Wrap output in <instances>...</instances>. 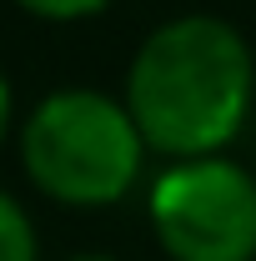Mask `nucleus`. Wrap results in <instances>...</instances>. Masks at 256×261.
I'll return each mask as SVG.
<instances>
[{
    "mask_svg": "<svg viewBox=\"0 0 256 261\" xmlns=\"http://www.w3.org/2000/svg\"><path fill=\"white\" fill-rule=\"evenodd\" d=\"M5 130H10V81L0 70V141H5Z\"/></svg>",
    "mask_w": 256,
    "mask_h": 261,
    "instance_id": "423d86ee",
    "label": "nucleus"
},
{
    "mask_svg": "<svg viewBox=\"0 0 256 261\" xmlns=\"http://www.w3.org/2000/svg\"><path fill=\"white\" fill-rule=\"evenodd\" d=\"M70 261H116V256H70Z\"/></svg>",
    "mask_w": 256,
    "mask_h": 261,
    "instance_id": "0eeeda50",
    "label": "nucleus"
},
{
    "mask_svg": "<svg viewBox=\"0 0 256 261\" xmlns=\"http://www.w3.org/2000/svg\"><path fill=\"white\" fill-rule=\"evenodd\" d=\"M15 5H25L40 20H81V15H96L106 0H15Z\"/></svg>",
    "mask_w": 256,
    "mask_h": 261,
    "instance_id": "39448f33",
    "label": "nucleus"
},
{
    "mask_svg": "<svg viewBox=\"0 0 256 261\" xmlns=\"http://www.w3.org/2000/svg\"><path fill=\"white\" fill-rule=\"evenodd\" d=\"M0 261H35V226L10 191H0Z\"/></svg>",
    "mask_w": 256,
    "mask_h": 261,
    "instance_id": "20e7f679",
    "label": "nucleus"
},
{
    "mask_svg": "<svg viewBox=\"0 0 256 261\" xmlns=\"http://www.w3.org/2000/svg\"><path fill=\"white\" fill-rule=\"evenodd\" d=\"M256 65L221 15H176L141 40L126 70V111L141 141L176 161L216 156L251 111Z\"/></svg>",
    "mask_w": 256,
    "mask_h": 261,
    "instance_id": "f257e3e1",
    "label": "nucleus"
},
{
    "mask_svg": "<svg viewBox=\"0 0 256 261\" xmlns=\"http://www.w3.org/2000/svg\"><path fill=\"white\" fill-rule=\"evenodd\" d=\"M151 226L171 261H251L256 176L226 156L166 166L151 186Z\"/></svg>",
    "mask_w": 256,
    "mask_h": 261,
    "instance_id": "7ed1b4c3",
    "label": "nucleus"
},
{
    "mask_svg": "<svg viewBox=\"0 0 256 261\" xmlns=\"http://www.w3.org/2000/svg\"><path fill=\"white\" fill-rule=\"evenodd\" d=\"M146 141L126 100L91 86L50 91L20 130V161L50 201L65 206H111L136 186Z\"/></svg>",
    "mask_w": 256,
    "mask_h": 261,
    "instance_id": "f03ea898",
    "label": "nucleus"
}]
</instances>
